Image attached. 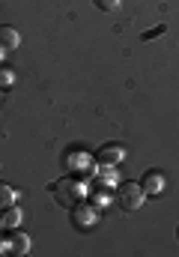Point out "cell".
I'll list each match as a JSON object with an SVG mask.
<instances>
[{
	"instance_id": "obj_13",
	"label": "cell",
	"mask_w": 179,
	"mask_h": 257,
	"mask_svg": "<svg viewBox=\"0 0 179 257\" xmlns=\"http://www.w3.org/2000/svg\"><path fill=\"white\" fill-rule=\"evenodd\" d=\"M93 3H96L102 12H117L119 9V0H93Z\"/></svg>"
},
{
	"instance_id": "obj_14",
	"label": "cell",
	"mask_w": 179,
	"mask_h": 257,
	"mask_svg": "<svg viewBox=\"0 0 179 257\" xmlns=\"http://www.w3.org/2000/svg\"><path fill=\"white\" fill-rule=\"evenodd\" d=\"M164 30H167V24H158V27H152V30H146V33H143L140 39H143V42H149V39H155V36H161Z\"/></svg>"
},
{
	"instance_id": "obj_18",
	"label": "cell",
	"mask_w": 179,
	"mask_h": 257,
	"mask_svg": "<svg viewBox=\"0 0 179 257\" xmlns=\"http://www.w3.org/2000/svg\"><path fill=\"white\" fill-rule=\"evenodd\" d=\"M0 230H3V218H0Z\"/></svg>"
},
{
	"instance_id": "obj_4",
	"label": "cell",
	"mask_w": 179,
	"mask_h": 257,
	"mask_svg": "<svg viewBox=\"0 0 179 257\" xmlns=\"http://www.w3.org/2000/svg\"><path fill=\"white\" fill-rule=\"evenodd\" d=\"M69 209H72V224H75L78 230H90V227H96V224H99V212H102V209H99L90 197H84V200L72 203Z\"/></svg>"
},
{
	"instance_id": "obj_11",
	"label": "cell",
	"mask_w": 179,
	"mask_h": 257,
	"mask_svg": "<svg viewBox=\"0 0 179 257\" xmlns=\"http://www.w3.org/2000/svg\"><path fill=\"white\" fill-rule=\"evenodd\" d=\"M12 203H18V189L9 186V183H0V212L6 206H12Z\"/></svg>"
},
{
	"instance_id": "obj_10",
	"label": "cell",
	"mask_w": 179,
	"mask_h": 257,
	"mask_svg": "<svg viewBox=\"0 0 179 257\" xmlns=\"http://www.w3.org/2000/svg\"><path fill=\"white\" fill-rule=\"evenodd\" d=\"M0 218H3V227H6V230H12V227H18V224H21L24 212H21V206H15V203H12V206H6V209H3V215H0Z\"/></svg>"
},
{
	"instance_id": "obj_19",
	"label": "cell",
	"mask_w": 179,
	"mask_h": 257,
	"mask_svg": "<svg viewBox=\"0 0 179 257\" xmlns=\"http://www.w3.org/2000/svg\"><path fill=\"white\" fill-rule=\"evenodd\" d=\"M0 54H6V51H3V48H0Z\"/></svg>"
},
{
	"instance_id": "obj_1",
	"label": "cell",
	"mask_w": 179,
	"mask_h": 257,
	"mask_svg": "<svg viewBox=\"0 0 179 257\" xmlns=\"http://www.w3.org/2000/svg\"><path fill=\"white\" fill-rule=\"evenodd\" d=\"M51 194H54V200H57L60 206H72V203L90 197V186L84 183V177L66 174V177H60L57 183H51Z\"/></svg>"
},
{
	"instance_id": "obj_16",
	"label": "cell",
	"mask_w": 179,
	"mask_h": 257,
	"mask_svg": "<svg viewBox=\"0 0 179 257\" xmlns=\"http://www.w3.org/2000/svg\"><path fill=\"white\" fill-rule=\"evenodd\" d=\"M0 254H6V242L3 239H0Z\"/></svg>"
},
{
	"instance_id": "obj_3",
	"label": "cell",
	"mask_w": 179,
	"mask_h": 257,
	"mask_svg": "<svg viewBox=\"0 0 179 257\" xmlns=\"http://www.w3.org/2000/svg\"><path fill=\"white\" fill-rule=\"evenodd\" d=\"M114 200L122 212H137L146 200V192L140 189V183H119L114 189Z\"/></svg>"
},
{
	"instance_id": "obj_8",
	"label": "cell",
	"mask_w": 179,
	"mask_h": 257,
	"mask_svg": "<svg viewBox=\"0 0 179 257\" xmlns=\"http://www.w3.org/2000/svg\"><path fill=\"white\" fill-rule=\"evenodd\" d=\"M93 183H96V186H102V189H117V186H119L117 165H99V171H96Z\"/></svg>"
},
{
	"instance_id": "obj_5",
	"label": "cell",
	"mask_w": 179,
	"mask_h": 257,
	"mask_svg": "<svg viewBox=\"0 0 179 257\" xmlns=\"http://www.w3.org/2000/svg\"><path fill=\"white\" fill-rule=\"evenodd\" d=\"M140 189L146 192V197H158V194L167 189V180H164V174H161L158 168H149V171H143V177H140Z\"/></svg>"
},
{
	"instance_id": "obj_7",
	"label": "cell",
	"mask_w": 179,
	"mask_h": 257,
	"mask_svg": "<svg viewBox=\"0 0 179 257\" xmlns=\"http://www.w3.org/2000/svg\"><path fill=\"white\" fill-rule=\"evenodd\" d=\"M122 159H125V150H122L119 144H114V141H111V144H102L99 153H96V162H99V165H119Z\"/></svg>"
},
{
	"instance_id": "obj_6",
	"label": "cell",
	"mask_w": 179,
	"mask_h": 257,
	"mask_svg": "<svg viewBox=\"0 0 179 257\" xmlns=\"http://www.w3.org/2000/svg\"><path fill=\"white\" fill-rule=\"evenodd\" d=\"M3 242H6V251H9V254L21 257V254H27V251H30V236H27L24 230H18V227H12V230H9V236H6Z\"/></svg>"
},
{
	"instance_id": "obj_9",
	"label": "cell",
	"mask_w": 179,
	"mask_h": 257,
	"mask_svg": "<svg viewBox=\"0 0 179 257\" xmlns=\"http://www.w3.org/2000/svg\"><path fill=\"white\" fill-rule=\"evenodd\" d=\"M18 45H21L18 30H12V27H0V48H3V51H18Z\"/></svg>"
},
{
	"instance_id": "obj_12",
	"label": "cell",
	"mask_w": 179,
	"mask_h": 257,
	"mask_svg": "<svg viewBox=\"0 0 179 257\" xmlns=\"http://www.w3.org/2000/svg\"><path fill=\"white\" fill-rule=\"evenodd\" d=\"M90 200L102 209V206H108V203L114 200V189H102V186H96V192H90Z\"/></svg>"
},
{
	"instance_id": "obj_17",
	"label": "cell",
	"mask_w": 179,
	"mask_h": 257,
	"mask_svg": "<svg viewBox=\"0 0 179 257\" xmlns=\"http://www.w3.org/2000/svg\"><path fill=\"white\" fill-rule=\"evenodd\" d=\"M176 239H179V224H176Z\"/></svg>"
},
{
	"instance_id": "obj_2",
	"label": "cell",
	"mask_w": 179,
	"mask_h": 257,
	"mask_svg": "<svg viewBox=\"0 0 179 257\" xmlns=\"http://www.w3.org/2000/svg\"><path fill=\"white\" fill-rule=\"evenodd\" d=\"M63 165H66L69 174H78V177H84V180H93L96 171H99L96 156H93L90 150H84V147H69V150L63 153Z\"/></svg>"
},
{
	"instance_id": "obj_15",
	"label": "cell",
	"mask_w": 179,
	"mask_h": 257,
	"mask_svg": "<svg viewBox=\"0 0 179 257\" xmlns=\"http://www.w3.org/2000/svg\"><path fill=\"white\" fill-rule=\"evenodd\" d=\"M12 81H15V72H12V69H6V66H3V69H0V87H9V84H12Z\"/></svg>"
}]
</instances>
